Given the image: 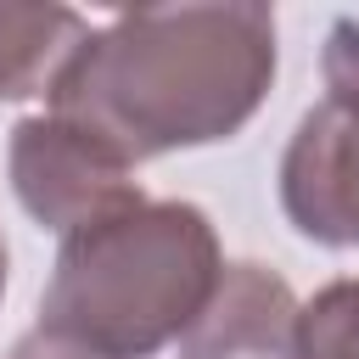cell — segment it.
Segmentation results:
<instances>
[{"instance_id":"obj_1","label":"cell","mask_w":359,"mask_h":359,"mask_svg":"<svg viewBox=\"0 0 359 359\" xmlns=\"http://www.w3.org/2000/svg\"><path fill=\"white\" fill-rule=\"evenodd\" d=\"M269 79V6H151L90 28L50 79L45 101L56 118L84 123L135 168L163 151L230 140L264 107Z\"/></svg>"},{"instance_id":"obj_2","label":"cell","mask_w":359,"mask_h":359,"mask_svg":"<svg viewBox=\"0 0 359 359\" xmlns=\"http://www.w3.org/2000/svg\"><path fill=\"white\" fill-rule=\"evenodd\" d=\"M224 280V252L196 202H129L62 236L39 331L95 353L146 359L180 342Z\"/></svg>"},{"instance_id":"obj_3","label":"cell","mask_w":359,"mask_h":359,"mask_svg":"<svg viewBox=\"0 0 359 359\" xmlns=\"http://www.w3.org/2000/svg\"><path fill=\"white\" fill-rule=\"evenodd\" d=\"M11 191L17 202L56 236H73L129 202H140L135 168L95 140L84 123L39 112L11 129Z\"/></svg>"},{"instance_id":"obj_4","label":"cell","mask_w":359,"mask_h":359,"mask_svg":"<svg viewBox=\"0 0 359 359\" xmlns=\"http://www.w3.org/2000/svg\"><path fill=\"white\" fill-rule=\"evenodd\" d=\"M280 208L320 247H359V107L320 101L280 157Z\"/></svg>"},{"instance_id":"obj_5","label":"cell","mask_w":359,"mask_h":359,"mask_svg":"<svg viewBox=\"0 0 359 359\" xmlns=\"http://www.w3.org/2000/svg\"><path fill=\"white\" fill-rule=\"evenodd\" d=\"M297 297L264 264H224L213 303L180 337V359H297Z\"/></svg>"},{"instance_id":"obj_6","label":"cell","mask_w":359,"mask_h":359,"mask_svg":"<svg viewBox=\"0 0 359 359\" xmlns=\"http://www.w3.org/2000/svg\"><path fill=\"white\" fill-rule=\"evenodd\" d=\"M90 22L73 6H0V101L45 95Z\"/></svg>"},{"instance_id":"obj_7","label":"cell","mask_w":359,"mask_h":359,"mask_svg":"<svg viewBox=\"0 0 359 359\" xmlns=\"http://www.w3.org/2000/svg\"><path fill=\"white\" fill-rule=\"evenodd\" d=\"M297 359H359V280H331L297 309Z\"/></svg>"},{"instance_id":"obj_8","label":"cell","mask_w":359,"mask_h":359,"mask_svg":"<svg viewBox=\"0 0 359 359\" xmlns=\"http://www.w3.org/2000/svg\"><path fill=\"white\" fill-rule=\"evenodd\" d=\"M320 67H325V101L359 107V22L353 17H337L331 22Z\"/></svg>"},{"instance_id":"obj_9","label":"cell","mask_w":359,"mask_h":359,"mask_svg":"<svg viewBox=\"0 0 359 359\" xmlns=\"http://www.w3.org/2000/svg\"><path fill=\"white\" fill-rule=\"evenodd\" d=\"M6 359H95V353H84V348H73V342H62L50 331H28Z\"/></svg>"},{"instance_id":"obj_10","label":"cell","mask_w":359,"mask_h":359,"mask_svg":"<svg viewBox=\"0 0 359 359\" xmlns=\"http://www.w3.org/2000/svg\"><path fill=\"white\" fill-rule=\"evenodd\" d=\"M0 292H6V241H0Z\"/></svg>"}]
</instances>
